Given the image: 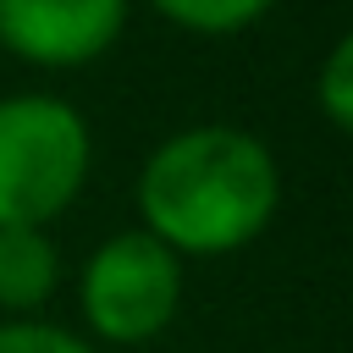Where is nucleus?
Masks as SVG:
<instances>
[{"label": "nucleus", "instance_id": "obj_1", "mask_svg": "<svg viewBox=\"0 0 353 353\" xmlns=\"http://www.w3.org/2000/svg\"><path fill=\"white\" fill-rule=\"evenodd\" d=\"M138 226L176 259H226L259 243L281 210L276 149L237 121L165 132L132 176Z\"/></svg>", "mask_w": 353, "mask_h": 353}, {"label": "nucleus", "instance_id": "obj_2", "mask_svg": "<svg viewBox=\"0 0 353 353\" xmlns=\"http://www.w3.org/2000/svg\"><path fill=\"white\" fill-rule=\"evenodd\" d=\"M94 171L88 116L44 88L0 94V226L61 221Z\"/></svg>", "mask_w": 353, "mask_h": 353}, {"label": "nucleus", "instance_id": "obj_3", "mask_svg": "<svg viewBox=\"0 0 353 353\" xmlns=\"http://www.w3.org/2000/svg\"><path fill=\"white\" fill-rule=\"evenodd\" d=\"M182 287H188V259H176L143 226H121L99 237L72 276L77 331L94 347H143L176 325Z\"/></svg>", "mask_w": 353, "mask_h": 353}, {"label": "nucleus", "instance_id": "obj_4", "mask_svg": "<svg viewBox=\"0 0 353 353\" xmlns=\"http://www.w3.org/2000/svg\"><path fill=\"white\" fill-rule=\"evenodd\" d=\"M132 0H0V50L39 72H77L116 50Z\"/></svg>", "mask_w": 353, "mask_h": 353}, {"label": "nucleus", "instance_id": "obj_5", "mask_svg": "<svg viewBox=\"0 0 353 353\" xmlns=\"http://www.w3.org/2000/svg\"><path fill=\"white\" fill-rule=\"evenodd\" d=\"M61 281L66 265L50 226H0V320L44 314Z\"/></svg>", "mask_w": 353, "mask_h": 353}, {"label": "nucleus", "instance_id": "obj_6", "mask_svg": "<svg viewBox=\"0 0 353 353\" xmlns=\"http://www.w3.org/2000/svg\"><path fill=\"white\" fill-rule=\"evenodd\" d=\"M143 6L193 39H232V33H248L254 22H265L276 0H143Z\"/></svg>", "mask_w": 353, "mask_h": 353}, {"label": "nucleus", "instance_id": "obj_7", "mask_svg": "<svg viewBox=\"0 0 353 353\" xmlns=\"http://www.w3.org/2000/svg\"><path fill=\"white\" fill-rule=\"evenodd\" d=\"M309 94H314V110L325 116L331 132H353V39L347 33H336L331 50L320 55Z\"/></svg>", "mask_w": 353, "mask_h": 353}, {"label": "nucleus", "instance_id": "obj_8", "mask_svg": "<svg viewBox=\"0 0 353 353\" xmlns=\"http://www.w3.org/2000/svg\"><path fill=\"white\" fill-rule=\"evenodd\" d=\"M0 353H99L77 325L28 314V320H0Z\"/></svg>", "mask_w": 353, "mask_h": 353}]
</instances>
